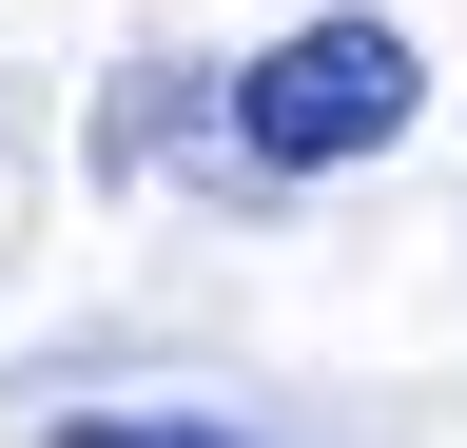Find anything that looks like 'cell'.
<instances>
[{
    "label": "cell",
    "mask_w": 467,
    "mask_h": 448,
    "mask_svg": "<svg viewBox=\"0 0 467 448\" xmlns=\"http://www.w3.org/2000/svg\"><path fill=\"white\" fill-rule=\"evenodd\" d=\"M429 118V59H409V20H292L254 78H234V156L254 176H350V156H389Z\"/></svg>",
    "instance_id": "cell-1"
},
{
    "label": "cell",
    "mask_w": 467,
    "mask_h": 448,
    "mask_svg": "<svg viewBox=\"0 0 467 448\" xmlns=\"http://www.w3.org/2000/svg\"><path fill=\"white\" fill-rule=\"evenodd\" d=\"M58 448H234V429H214V410H78Z\"/></svg>",
    "instance_id": "cell-2"
}]
</instances>
